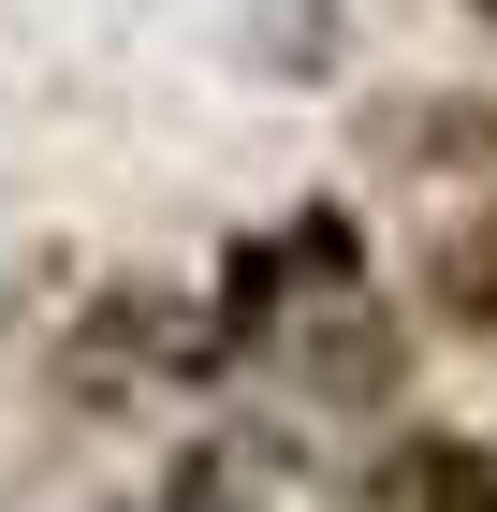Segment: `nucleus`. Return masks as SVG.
Returning <instances> with one entry per match:
<instances>
[{"mask_svg":"<svg viewBox=\"0 0 497 512\" xmlns=\"http://www.w3.org/2000/svg\"><path fill=\"white\" fill-rule=\"evenodd\" d=\"M44 381H59V410H132V395H205V381H234V366H220V322H205L176 278H103V293L59 322Z\"/></svg>","mask_w":497,"mask_h":512,"instance_id":"obj_1","label":"nucleus"},{"mask_svg":"<svg viewBox=\"0 0 497 512\" xmlns=\"http://www.w3.org/2000/svg\"><path fill=\"white\" fill-rule=\"evenodd\" d=\"M278 366H293L307 410H351V425H381L395 395H410V322H395V293L366 278V293H322V308L278 322Z\"/></svg>","mask_w":497,"mask_h":512,"instance_id":"obj_2","label":"nucleus"},{"mask_svg":"<svg viewBox=\"0 0 497 512\" xmlns=\"http://www.w3.org/2000/svg\"><path fill=\"white\" fill-rule=\"evenodd\" d=\"M366 512H497V439L468 425H381V454L351 469Z\"/></svg>","mask_w":497,"mask_h":512,"instance_id":"obj_3","label":"nucleus"},{"mask_svg":"<svg viewBox=\"0 0 497 512\" xmlns=\"http://www.w3.org/2000/svg\"><path fill=\"white\" fill-rule=\"evenodd\" d=\"M366 147L395 176H483L497 191V88H395V103H366Z\"/></svg>","mask_w":497,"mask_h":512,"instance_id":"obj_4","label":"nucleus"},{"mask_svg":"<svg viewBox=\"0 0 497 512\" xmlns=\"http://www.w3.org/2000/svg\"><path fill=\"white\" fill-rule=\"evenodd\" d=\"M410 293H424V322H439V337L497 352V205L424 220V235H410Z\"/></svg>","mask_w":497,"mask_h":512,"instance_id":"obj_5","label":"nucleus"},{"mask_svg":"<svg viewBox=\"0 0 497 512\" xmlns=\"http://www.w3.org/2000/svg\"><path fill=\"white\" fill-rule=\"evenodd\" d=\"M249 498H264V454H249V439H205V454H176L132 512H249Z\"/></svg>","mask_w":497,"mask_h":512,"instance_id":"obj_6","label":"nucleus"},{"mask_svg":"<svg viewBox=\"0 0 497 512\" xmlns=\"http://www.w3.org/2000/svg\"><path fill=\"white\" fill-rule=\"evenodd\" d=\"M454 15H468V30H483V44H497V0H454Z\"/></svg>","mask_w":497,"mask_h":512,"instance_id":"obj_7","label":"nucleus"}]
</instances>
